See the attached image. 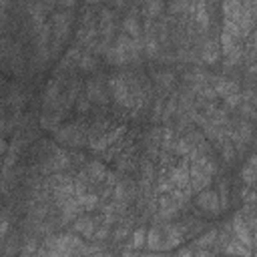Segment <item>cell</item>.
Segmentation results:
<instances>
[{
  "label": "cell",
  "mask_w": 257,
  "mask_h": 257,
  "mask_svg": "<svg viewBox=\"0 0 257 257\" xmlns=\"http://www.w3.org/2000/svg\"><path fill=\"white\" fill-rule=\"evenodd\" d=\"M46 257H80L82 255V241L74 233H60V235H50L46 237L42 245Z\"/></svg>",
  "instance_id": "1"
},
{
  "label": "cell",
  "mask_w": 257,
  "mask_h": 257,
  "mask_svg": "<svg viewBox=\"0 0 257 257\" xmlns=\"http://www.w3.org/2000/svg\"><path fill=\"white\" fill-rule=\"evenodd\" d=\"M108 86H110V90H112L114 100H116L120 106L131 108V106L135 104V90L131 88L128 76H124V74H112V76L108 78Z\"/></svg>",
  "instance_id": "2"
},
{
  "label": "cell",
  "mask_w": 257,
  "mask_h": 257,
  "mask_svg": "<svg viewBox=\"0 0 257 257\" xmlns=\"http://www.w3.org/2000/svg\"><path fill=\"white\" fill-rule=\"evenodd\" d=\"M197 205L199 209H203L205 213L209 215H217L219 213V207H221V201H219V195L213 191V189H203L197 197Z\"/></svg>",
  "instance_id": "3"
},
{
  "label": "cell",
  "mask_w": 257,
  "mask_h": 257,
  "mask_svg": "<svg viewBox=\"0 0 257 257\" xmlns=\"http://www.w3.org/2000/svg\"><path fill=\"white\" fill-rule=\"evenodd\" d=\"M169 185H171L173 189H189V163H187V161L179 163V165L171 171V175H169Z\"/></svg>",
  "instance_id": "4"
},
{
  "label": "cell",
  "mask_w": 257,
  "mask_h": 257,
  "mask_svg": "<svg viewBox=\"0 0 257 257\" xmlns=\"http://www.w3.org/2000/svg\"><path fill=\"white\" fill-rule=\"evenodd\" d=\"M56 139L60 143H66V145H74L76 147V145H80L84 141V135H82V131L76 124H68V126H62V128L56 131Z\"/></svg>",
  "instance_id": "5"
},
{
  "label": "cell",
  "mask_w": 257,
  "mask_h": 257,
  "mask_svg": "<svg viewBox=\"0 0 257 257\" xmlns=\"http://www.w3.org/2000/svg\"><path fill=\"white\" fill-rule=\"evenodd\" d=\"M96 227H98V225H96V221H94L90 215H82V217H76V219H74V233H78L80 237L92 239Z\"/></svg>",
  "instance_id": "6"
},
{
  "label": "cell",
  "mask_w": 257,
  "mask_h": 257,
  "mask_svg": "<svg viewBox=\"0 0 257 257\" xmlns=\"http://www.w3.org/2000/svg\"><path fill=\"white\" fill-rule=\"evenodd\" d=\"M124 133V126H118V128H114V131H106L102 137H98L96 141H92V151H104L106 147H110L120 135Z\"/></svg>",
  "instance_id": "7"
},
{
  "label": "cell",
  "mask_w": 257,
  "mask_h": 257,
  "mask_svg": "<svg viewBox=\"0 0 257 257\" xmlns=\"http://www.w3.org/2000/svg\"><path fill=\"white\" fill-rule=\"evenodd\" d=\"M211 88H213L215 96H223V98H227V96L239 92V86H237L233 80H227V78H217Z\"/></svg>",
  "instance_id": "8"
},
{
  "label": "cell",
  "mask_w": 257,
  "mask_h": 257,
  "mask_svg": "<svg viewBox=\"0 0 257 257\" xmlns=\"http://www.w3.org/2000/svg\"><path fill=\"white\" fill-rule=\"evenodd\" d=\"M122 34H126L128 38H133V40H137V42H141L143 38H141V24H139V20H137V16L135 14H126L124 16V20H122Z\"/></svg>",
  "instance_id": "9"
},
{
  "label": "cell",
  "mask_w": 257,
  "mask_h": 257,
  "mask_svg": "<svg viewBox=\"0 0 257 257\" xmlns=\"http://www.w3.org/2000/svg\"><path fill=\"white\" fill-rule=\"evenodd\" d=\"M86 98H88V102H100V104H104L108 100L106 92H104V88L98 80H90L86 84Z\"/></svg>",
  "instance_id": "10"
},
{
  "label": "cell",
  "mask_w": 257,
  "mask_h": 257,
  "mask_svg": "<svg viewBox=\"0 0 257 257\" xmlns=\"http://www.w3.org/2000/svg\"><path fill=\"white\" fill-rule=\"evenodd\" d=\"M161 245H163V233H161V227H153L149 233H147V239H145V247L151 249V251H161Z\"/></svg>",
  "instance_id": "11"
},
{
  "label": "cell",
  "mask_w": 257,
  "mask_h": 257,
  "mask_svg": "<svg viewBox=\"0 0 257 257\" xmlns=\"http://www.w3.org/2000/svg\"><path fill=\"white\" fill-rule=\"evenodd\" d=\"M219 54H221V50H219L217 40H209V42H205V44H203L201 56H203V60H205V62H209V64H211V62H217Z\"/></svg>",
  "instance_id": "12"
},
{
  "label": "cell",
  "mask_w": 257,
  "mask_h": 257,
  "mask_svg": "<svg viewBox=\"0 0 257 257\" xmlns=\"http://www.w3.org/2000/svg\"><path fill=\"white\" fill-rule=\"evenodd\" d=\"M48 161H50L48 163L50 171H60V169H64L68 165V155L64 151H60V149H54V153H52V157Z\"/></svg>",
  "instance_id": "13"
},
{
  "label": "cell",
  "mask_w": 257,
  "mask_h": 257,
  "mask_svg": "<svg viewBox=\"0 0 257 257\" xmlns=\"http://www.w3.org/2000/svg\"><path fill=\"white\" fill-rule=\"evenodd\" d=\"M90 181H104L106 179V169L100 165V163H96V161H92L88 167H86V173H84Z\"/></svg>",
  "instance_id": "14"
},
{
  "label": "cell",
  "mask_w": 257,
  "mask_h": 257,
  "mask_svg": "<svg viewBox=\"0 0 257 257\" xmlns=\"http://www.w3.org/2000/svg\"><path fill=\"white\" fill-rule=\"evenodd\" d=\"M74 197H76V201H78V205H80L82 211H90L98 203V197L94 193H88V191L86 193H80V195H74Z\"/></svg>",
  "instance_id": "15"
},
{
  "label": "cell",
  "mask_w": 257,
  "mask_h": 257,
  "mask_svg": "<svg viewBox=\"0 0 257 257\" xmlns=\"http://www.w3.org/2000/svg\"><path fill=\"white\" fill-rule=\"evenodd\" d=\"M225 253H229V255H237V257H249L251 255V249L249 247H245V245H241L239 241H229L227 245H225Z\"/></svg>",
  "instance_id": "16"
},
{
  "label": "cell",
  "mask_w": 257,
  "mask_h": 257,
  "mask_svg": "<svg viewBox=\"0 0 257 257\" xmlns=\"http://www.w3.org/2000/svg\"><path fill=\"white\" fill-rule=\"evenodd\" d=\"M145 239H147V233L145 229H137L131 237V243H128V251H137V249H143L145 247Z\"/></svg>",
  "instance_id": "17"
},
{
  "label": "cell",
  "mask_w": 257,
  "mask_h": 257,
  "mask_svg": "<svg viewBox=\"0 0 257 257\" xmlns=\"http://www.w3.org/2000/svg\"><path fill=\"white\" fill-rule=\"evenodd\" d=\"M36 251H38V245H36V239H28L22 249H20V257H36Z\"/></svg>",
  "instance_id": "18"
},
{
  "label": "cell",
  "mask_w": 257,
  "mask_h": 257,
  "mask_svg": "<svg viewBox=\"0 0 257 257\" xmlns=\"http://www.w3.org/2000/svg\"><path fill=\"white\" fill-rule=\"evenodd\" d=\"M94 64H96V60H94V56H92V54H80L78 66H80L82 70H92V68H94Z\"/></svg>",
  "instance_id": "19"
},
{
  "label": "cell",
  "mask_w": 257,
  "mask_h": 257,
  "mask_svg": "<svg viewBox=\"0 0 257 257\" xmlns=\"http://www.w3.org/2000/svg\"><path fill=\"white\" fill-rule=\"evenodd\" d=\"M8 229H10V219H8L6 213H2L0 215V241L4 239V235L8 233Z\"/></svg>",
  "instance_id": "20"
},
{
  "label": "cell",
  "mask_w": 257,
  "mask_h": 257,
  "mask_svg": "<svg viewBox=\"0 0 257 257\" xmlns=\"http://www.w3.org/2000/svg\"><path fill=\"white\" fill-rule=\"evenodd\" d=\"M253 173H255V163H253V159H251V163H249V165L243 169V173H241V175H243V179H245L249 185L253 183Z\"/></svg>",
  "instance_id": "21"
},
{
  "label": "cell",
  "mask_w": 257,
  "mask_h": 257,
  "mask_svg": "<svg viewBox=\"0 0 257 257\" xmlns=\"http://www.w3.org/2000/svg\"><path fill=\"white\" fill-rule=\"evenodd\" d=\"M217 239V233L215 231H211V233H207V235H203L199 241H197V245H201V247H205V245H211L213 241Z\"/></svg>",
  "instance_id": "22"
},
{
  "label": "cell",
  "mask_w": 257,
  "mask_h": 257,
  "mask_svg": "<svg viewBox=\"0 0 257 257\" xmlns=\"http://www.w3.org/2000/svg\"><path fill=\"white\" fill-rule=\"evenodd\" d=\"M4 151H6V143H4V139L0 137V155H2Z\"/></svg>",
  "instance_id": "23"
}]
</instances>
